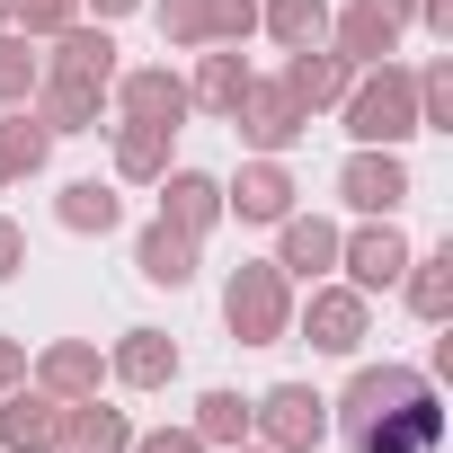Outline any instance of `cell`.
Wrapping results in <instances>:
<instances>
[{
    "instance_id": "cell-32",
    "label": "cell",
    "mask_w": 453,
    "mask_h": 453,
    "mask_svg": "<svg viewBox=\"0 0 453 453\" xmlns=\"http://www.w3.org/2000/svg\"><path fill=\"white\" fill-rule=\"evenodd\" d=\"M204 19H213V45H250L258 36V0H204Z\"/></svg>"
},
{
    "instance_id": "cell-3",
    "label": "cell",
    "mask_w": 453,
    "mask_h": 453,
    "mask_svg": "<svg viewBox=\"0 0 453 453\" xmlns=\"http://www.w3.org/2000/svg\"><path fill=\"white\" fill-rule=\"evenodd\" d=\"M250 435H258L267 453H320V444H329V400H320L311 382H276V391L250 400Z\"/></svg>"
},
{
    "instance_id": "cell-2",
    "label": "cell",
    "mask_w": 453,
    "mask_h": 453,
    "mask_svg": "<svg viewBox=\"0 0 453 453\" xmlns=\"http://www.w3.org/2000/svg\"><path fill=\"white\" fill-rule=\"evenodd\" d=\"M338 116H347V142H382V151H400V142L418 134V81H409L400 63H365V72L347 81Z\"/></svg>"
},
{
    "instance_id": "cell-26",
    "label": "cell",
    "mask_w": 453,
    "mask_h": 453,
    "mask_svg": "<svg viewBox=\"0 0 453 453\" xmlns=\"http://www.w3.org/2000/svg\"><path fill=\"white\" fill-rule=\"evenodd\" d=\"M107 134H116V178H125V187H160V169H169V142H178V134H169V125H134V116H125V125H107Z\"/></svg>"
},
{
    "instance_id": "cell-31",
    "label": "cell",
    "mask_w": 453,
    "mask_h": 453,
    "mask_svg": "<svg viewBox=\"0 0 453 453\" xmlns=\"http://www.w3.org/2000/svg\"><path fill=\"white\" fill-rule=\"evenodd\" d=\"M151 19H160V45H178V54H204V45H213L204 0H151Z\"/></svg>"
},
{
    "instance_id": "cell-9",
    "label": "cell",
    "mask_w": 453,
    "mask_h": 453,
    "mask_svg": "<svg viewBox=\"0 0 453 453\" xmlns=\"http://www.w3.org/2000/svg\"><path fill=\"white\" fill-rule=\"evenodd\" d=\"M222 125H241V142H250V151H267V160H285V151L311 134V116L285 98V81H250V98L222 116Z\"/></svg>"
},
{
    "instance_id": "cell-17",
    "label": "cell",
    "mask_w": 453,
    "mask_h": 453,
    "mask_svg": "<svg viewBox=\"0 0 453 453\" xmlns=\"http://www.w3.org/2000/svg\"><path fill=\"white\" fill-rule=\"evenodd\" d=\"M160 222H178V232L187 241H204L213 232V222H222V178L213 169H160Z\"/></svg>"
},
{
    "instance_id": "cell-8",
    "label": "cell",
    "mask_w": 453,
    "mask_h": 453,
    "mask_svg": "<svg viewBox=\"0 0 453 453\" xmlns=\"http://www.w3.org/2000/svg\"><path fill=\"white\" fill-rule=\"evenodd\" d=\"M294 169L285 160H267V151H250L241 160V178H222V222H267V232H276V222L294 213Z\"/></svg>"
},
{
    "instance_id": "cell-24",
    "label": "cell",
    "mask_w": 453,
    "mask_h": 453,
    "mask_svg": "<svg viewBox=\"0 0 453 453\" xmlns=\"http://www.w3.org/2000/svg\"><path fill=\"white\" fill-rule=\"evenodd\" d=\"M400 285H409V311L444 329V320H453V241H444V250H409Z\"/></svg>"
},
{
    "instance_id": "cell-41",
    "label": "cell",
    "mask_w": 453,
    "mask_h": 453,
    "mask_svg": "<svg viewBox=\"0 0 453 453\" xmlns=\"http://www.w3.org/2000/svg\"><path fill=\"white\" fill-rule=\"evenodd\" d=\"M0 196H10V169H0Z\"/></svg>"
},
{
    "instance_id": "cell-14",
    "label": "cell",
    "mask_w": 453,
    "mask_h": 453,
    "mask_svg": "<svg viewBox=\"0 0 453 453\" xmlns=\"http://www.w3.org/2000/svg\"><path fill=\"white\" fill-rule=\"evenodd\" d=\"M54 54H45V81H89V89H107L125 63H116V36L107 27H89V19H72V27H54L45 36Z\"/></svg>"
},
{
    "instance_id": "cell-16",
    "label": "cell",
    "mask_w": 453,
    "mask_h": 453,
    "mask_svg": "<svg viewBox=\"0 0 453 453\" xmlns=\"http://www.w3.org/2000/svg\"><path fill=\"white\" fill-rule=\"evenodd\" d=\"M107 382H125V391H169V382H178V338H169V329H125V338L107 347Z\"/></svg>"
},
{
    "instance_id": "cell-22",
    "label": "cell",
    "mask_w": 453,
    "mask_h": 453,
    "mask_svg": "<svg viewBox=\"0 0 453 453\" xmlns=\"http://www.w3.org/2000/svg\"><path fill=\"white\" fill-rule=\"evenodd\" d=\"M250 63H241V45H204L196 54V81H187V107H204V116H232L241 98H250Z\"/></svg>"
},
{
    "instance_id": "cell-10",
    "label": "cell",
    "mask_w": 453,
    "mask_h": 453,
    "mask_svg": "<svg viewBox=\"0 0 453 453\" xmlns=\"http://www.w3.org/2000/svg\"><path fill=\"white\" fill-rule=\"evenodd\" d=\"M435 444H444V400L435 391H409V400H391L382 418L356 426V453H435Z\"/></svg>"
},
{
    "instance_id": "cell-19",
    "label": "cell",
    "mask_w": 453,
    "mask_h": 453,
    "mask_svg": "<svg viewBox=\"0 0 453 453\" xmlns=\"http://www.w3.org/2000/svg\"><path fill=\"white\" fill-rule=\"evenodd\" d=\"M27 382L54 391V400H89V391L107 382V356H98V338H54V347L27 365Z\"/></svg>"
},
{
    "instance_id": "cell-5",
    "label": "cell",
    "mask_w": 453,
    "mask_h": 453,
    "mask_svg": "<svg viewBox=\"0 0 453 453\" xmlns=\"http://www.w3.org/2000/svg\"><path fill=\"white\" fill-rule=\"evenodd\" d=\"M294 329L320 347V356H365V338H373V294H356V285H311V303L294 311Z\"/></svg>"
},
{
    "instance_id": "cell-37",
    "label": "cell",
    "mask_w": 453,
    "mask_h": 453,
    "mask_svg": "<svg viewBox=\"0 0 453 453\" xmlns=\"http://www.w3.org/2000/svg\"><path fill=\"white\" fill-rule=\"evenodd\" d=\"M418 27L426 36H453V0H418Z\"/></svg>"
},
{
    "instance_id": "cell-12",
    "label": "cell",
    "mask_w": 453,
    "mask_h": 453,
    "mask_svg": "<svg viewBox=\"0 0 453 453\" xmlns=\"http://www.w3.org/2000/svg\"><path fill=\"white\" fill-rule=\"evenodd\" d=\"M107 98H116L134 125H169V134L196 116V107H187V81H178L169 63H134V72H116V81H107Z\"/></svg>"
},
{
    "instance_id": "cell-21",
    "label": "cell",
    "mask_w": 453,
    "mask_h": 453,
    "mask_svg": "<svg viewBox=\"0 0 453 453\" xmlns=\"http://www.w3.org/2000/svg\"><path fill=\"white\" fill-rule=\"evenodd\" d=\"M36 125L63 142V134H98L107 125V89H89V81H36Z\"/></svg>"
},
{
    "instance_id": "cell-7",
    "label": "cell",
    "mask_w": 453,
    "mask_h": 453,
    "mask_svg": "<svg viewBox=\"0 0 453 453\" xmlns=\"http://www.w3.org/2000/svg\"><path fill=\"white\" fill-rule=\"evenodd\" d=\"M338 204H347L356 222H365V213H400V204H409V160L382 151V142H356L347 169H338Z\"/></svg>"
},
{
    "instance_id": "cell-40",
    "label": "cell",
    "mask_w": 453,
    "mask_h": 453,
    "mask_svg": "<svg viewBox=\"0 0 453 453\" xmlns=\"http://www.w3.org/2000/svg\"><path fill=\"white\" fill-rule=\"evenodd\" d=\"M232 453H267V444H258V435H250V444H232Z\"/></svg>"
},
{
    "instance_id": "cell-23",
    "label": "cell",
    "mask_w": 453,
    "mask_h": 453,
    "mask_svg": "<svg viewBox=\"0 0 453 453\" xmlns=\"http://www.w3.org/2000/svg\"><path fill=\"white\" fill-rule=\"evenodd\" d=\"M54 222H63L72 241H107L116 222H125V196H116L107 178H72V187L54 196Z\"/></svg>"
},
{
    "instance_id": "cell-35",
    "label": "cell",
    "mask_w": 453,
    "mask_h": 453,
    "mask_svg": "<svg viewBox=\"0 0 453 453\" xmlns=\"http://www.w3.org/2000/svg\"><path fill=\"white\" fill-rule=\"evenodd\" d=\"M19 267H27V232H19V222H10V213H0V285H10Z\"/></svg>"
},
{
    "instance_id": "cell-15",
    "label": "cell",
    "mask_w": 453,
    "mask_h": 453,
    "mask_svg": "<svg viewBox=\"0 0 453 453\" xmlns=\"http://www.w3.org/2000/svg\"><path fill=\"white\" fill-rule=\"evenodd\" d=\"M409 391H426V373H418V365H356V382L329 400V426H347V435H356L365 418H382V409H391V400H409Z\"/></svg>"
},
{
    "instance_id": "cell-6",
    "label": "cell",
    "mask_w": 453,
    "mask_h": 453,
    "mask_svg": "<svg viewBox=\"0 0 453 453\" xmlns=\"http://www.w3.org/2000/svg\"><path fill=\"white\" fill-rule=\"evenodd\" d=\"M338 267H347L356 294H391L400 267H409V232H400L391 213H365L356 232H338Z\"/></svg>"
},
{
    "instance_id": "cell-4",
    "label": "cell",
    "mask_w": 453,
    "mask_h": 453,
    "mask_svg": "<svg viewBox=\"0 0 453 453\" xmlns=\"http://www.w3.org/2000/svg\"><path fill=\"white\" fill-rule=\"evenodd\" d=\"M418 27V0H347V10H329V45L365 72V63H391L400 36Z\"/></svg>"
},
{
    "instance_id": "cell-1",
    "label": "cell",
    "mask_w": 453,
    "mask_h": 453,
    "mask_svg": "<svg viewBox=\"0 0 453 453\" xmlns=\"http://www.w3.org/2000/svg\"><path fill=\"white\" fill-rule=\"evenodd\" d=\"M222 329L241 347H285L294 338V285H285L276 258H241L222 276Z\"/></svg>"
},
{
    "instance_id": "cell-29",
    "label": "cell",
    "mask_w": 453,
    "mask_h": 453,
    "mask_svg": "<svg viewBox=\"0 0 453 453\" xmlns=\"http://www.w3.org/2000/svg\"><path fill=\"white\" fill-rule=\"evenodd\" d=\"M36 81H45V54H36V36L0 27V107H27V98H36Z\"/></svg>"
},
{
    "instance_id": "cell-27",
    "label": "cell",
    "mask_w": 453,
    "mask_h": 453,
    "mask_svg": "<svg viewBox=\"0 0 453 453\" xmlns=\"http://www.w3.org/2000/svg\"><path fill=\"white\" fill-rule=\"evenodd\" d=\"M258 27H267L285 54H303V45H329V0H258Z\"/></svg>"
},
{
    "instance_id": "cell-38",
    "label": "cell",
    "mask_w": 453,
    "mask_h": 453,
    "mask_svg": "<svg viewBox=\"0 0 453 453\" xmlns=\"http://www.w3.org/2000/svg\"><path fill=\"white\" fill-rule=\"evenodd\" d=\"M81 10H89L98 27H116V19H134V10H142V0H81Z\"/></svg>"
},
{
    "instance_id": "cell-13",
    "label": "cell",
    "mask_w": 453,
    "mask_h": 453,
    "mask_svg": "<svg viewBox=\"0 0 453 453\" xmlns=\"http://www.w3.org/2000/svg\"><path fill=\"white\" fill-rule=\"evenodd\" d=\"M276 267H285V285H320V276H338V222L294 204V213L276 222Z\"/></svg>"
},
{
    "instance_id": "cell-11",
    "label": "cell",
    "mask_w": 453,
    "mask_h": 453,
    "mask_svg": "<svg viewBox=\"0 0 453 453\" xmlns=\"http://www.w3.org/2000/svg\"><path fill=\"white\" fill-rule=\"evenodd\" d=\"M63 418L72 400L19 382V391H0V453H63Z\"/></svg>"
},
{
    "instance_id": "cell-25",
    "label": "cell",
    "mask_w": 453,
    "mask_h": 453,
    "mask_svg": "<svg viewBox=\"0 0 453 453\" xmlns=\"http://www.w3.org/2000/svg\"><path fill=\"white\" fill-rule=\"evenodd\" d=\"M134 444V418L116 409V400H72V418H63V453H125Z\"/></svg>"
},
{
    "instance_id": "cell-33",
    "label": "cell",
    "mask_w": 453,
    "mask_h": 453,
    "mask_svg": "<svg viewBox=\"0 0 453 453\" xmlns=\"http://www.w3.org/2000/svg\"><path fill=\"white\" fill-rule=\"evenodd\" d=\"M72 19H81V0H19V19H10V27L45 45V36H54V27H72Z\"/></svg>"
},
{
    "instance_id": "cell-18",
    "label": "cell",
    "mask_w": 453,
    "mask_h": 453,
    "mask_svg": "<svg viewBox=\"0 0 453 453\" xmlns=\"http://www.w3.org/2000/svg\"><path fill=\"white\" fill-rule=\"evenodd\" d=\"M196 250H204V241H187L178 222H160V213H151L142 232H134V276H142V285H160V294H178V285H196Z\"/></svg>"
},
{
    "instance_id": "cell-36",
    "label": "cell",
    "mask_w": 453,
    "mask_h": 453,
    "mask_svg": "<svg viewBox=\"0 0 453 453\" xmlns=\"http://www.w3.org/2000/svg\"><path fill=\"white\" fill-rule=\"evenodd\" d=\"M19 382H27V338L0 329V391H19Z\"/></svg>"
},
{
    "instance_id": "cell-39",
    "label": "cell",
    "mask_w": 453,
    "mask_h": 453,
    "mask_svg": "<svg viewBox=\"0 0 453 453\" xmlns=\"http://www.w3.org/2000/svg\"><path fill=\"white\" fill-rule=\"evenodd\" d=\"M10 19H19V0H0V27H10Z\"/></svg>"
},
{
    "instance_id": "cell-20",
    "label": "cell",
    "mask_w": 453,
    "mask_h": 453,
    "mask_svg": "<svg viewBox=\"0 0 453 453\" xmlns=\"http://www.w3.org/2000/svg\"><path fill=\"white\" fill-rule=\"evenodd\" d=\"M347 81H356V63H347L338 45H303V54L285 63V98H294L303 116H320V107H338V98H347Z\"/></svg>"
},
{
    "instance_id": "cell-34",
    "label": "cell",
    "mask_w": 453,
    "mask_h": 453,
    "mask_svg": "<svg viewBox=\"0 0 453 453\" xmlns=\"http://www.w3.org/2000/svg\"><path fill=\"white\" fill-rule=\"evenodd\" d=\"M125 453H213V444H204L196 426H151V435H134Z\"/></svg>"
},
{
    "instance_id": "cell-30",
    "label": "cell",
    "mask_w": 453,
    "mask_h": 453,
    "mask_svg": "<svg viewBox=\"0 0 453 453\" xmlns=\"http://www.w3.org/2000/svg\"><path fill=\"white\" fill-rule=\"evenodd\" d=\"M187 426H196L204 444H222V453H232V444H250V400H241V391H204Z\"/></svg>"
},
{
    "instance_id": "cell-28",
    "label": "cell",
    "mask_w": 453,
    "mask_h": 453,
    "mask_svg": "<svg viewBox=\"0 0 453 453\" xmlns=\"http://www.w3.org/2000/svg\"><path fill=\"white\" fill-rule=\"evenodd\" d=\"M54 160V134L36 125V107H0V169L10 178H36Z\"/></svg>"
}]
</instances>
